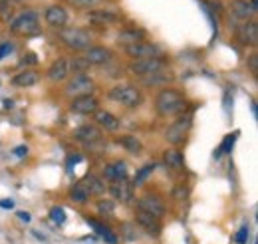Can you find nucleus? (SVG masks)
<instances>
[{
  "mask_svg": "<svg viewBox=\"0 0 258 244\" xmlns=\"http://www.w3.org/2000/svg\"><path fill=\"white\" fill-rule=\"evenodd\" d=\"M236 40L244 46H256L258 42V24L256 20H244L236 26Z\"/></svg>",
  "mask_w": 258,
  "mask_h": 244,
  "instance_id": "nucleus-12",
  "label": "nucleus"
},
{
  "mask_svg": "<svg viewBox=\"0 0 258 244\" xmlns=\"http://www.w3.org/2000/svg\"><path fill=\"white\" fill-rule=\"evenodd\" d=\"M78 161H82V155H72V157L68 159V171H72V165L78 163Z\"/></svg>",
  "mask_w": 258,
  "mask_h": 244,
  "instance_id": "nucleus-43",
  "label": "nucleus"
},
{
  "mask_svg": "<svg viewBox=\"0 0 258 244\" xmlns=\"http://www.w3.org/2000/svg\"><path fill=\"white\" fill-rule=\"evenodd\" d=\"M145 32L137 30V28H125L117 34V42L121 46H131V44H137V42H145Z\"/></svg>",
  "mask_w": 258,
  "mask_h": 244,
  "instance_id": "nucleus-25",
  "label": "nucleus"
},
{
  "mask_svg": "<svg viewBox=\"0 0 258 244\" xmlns=\"http://www.w3.org/2000/svg\"><path fill=\"white\" fill-rule=\"evenodd\" d=\"M6 2H14V0H0V4H6Z\"/></svg>",
  "mask_w": 258,
  "mask_h": 244,
  "instance_id": "nucleus-48",
  "label": "nucleus"
},
{
  "mask_svg": "<svg viewBox=\"0 0 258 244\" xmlns=\"http://www.w3.org/2000/svg\"><path fill=\"white\" fill-rule=\"evenodd\" d=\"M70 74V62L66 58H58L50 64V68L46 70V76L50 78V82L58 84V82H64Z\"/></svg>",
  "mask_w": 258,
  "mask_h": 244,
  "instance_id": "nucleus-17",
  "label": "nucleus"
},
{
  "mask_svg": "<svg viewBox=\"0 0 258 244\" xmlns=\"http://www.w3.org/2000/svg\"><path fill=\"white\" fill-rule=\"evenodd\" d=\"M103 181H119V179H127V163L125 161H113L109 165H105L103 169Z\"/></svg>",
  "mask_w": 258,
  "mask_h": 244,
  "instance_id": "nucleus-19",
  "label": "nucleus"
},
{
  "mask_svg": "<svg viewBox=\"0 0 258 244\" xmlns=\"http://www.w3.org/2000/svg\"><path fill=\"white\" fill-rule=\"evenodd\" d=\"M238 133H240V131H232V133H228V135H226L225 139L221 141V145H219V147L215 149V153H213V155H215V159H219V157H223L225 153L232 151V147H234V143H236V139H238Z\"/></svg>",
  "mask_w": 258,
  "mask_h": 244,
  "instance_id": "nucleus-28",
  "label": "nucleus"
},
{
  "mask_svg": "<svg viewBox=\"0 0 258 244\" xmlns=\"http://www.w3.org/2000/svg\"><path fill=\"white\" fill-rule=\"evenodd\" d=\"M96 209L101 216H113V213H115V201L103 197V199H99L96 203Z\"/></svg>",
  "mask_w": 258,
  "mask_h": 244,
  "instance_id": "nucleus-31",
  "label": "nucleus"
},
{
  "mask_svg": "<svg viewBox=\"0 0 258 244\" xmlns=\"http://www.w3.org/2000/svg\"><path fill=\"white\" fill-rule=\"evenodd\" d=\"M50 218L56 222V224H64L66 222V211L62 207H54L52 211H50Z\"/></svg>",
  "mask_w": 258,
  "mask_h": 244,
  "instance_id": "nucleus-35",
  "label": "nucleus"
},
{
  "mask_svg": "<svg viewBox=\"0 0 258 244\" xmlns=\"http://www.w3.org/2000/svg\"><path fill=\"white\" fill-rule=\"evenodd\" d=\"M246 66H248V70H250L252 74H256L258 72V54H250L248 60H246Z\"/></svg>",
  "mask_w": 258,
  "mask_h": 244,
  "instance_id": "nucleus-39",
  "label": "nucleus"
},
{
  "mask_svg": "<svg viewBox=\"0 0 258 244\" xmlns=\"http://www.w3.org/2000/svg\"><path fill=\"white\" fill-rule=\"evenodd\" d=\"M107 95H109L111 101H115V103H119V105H123L127 109H135V107H139L143 103V93L139 92L135 86H131V84L113 86Z\"/></svg>",
  "mask_w": 258,
  "mask_h": 244,
  "instance_id": "nucleus-2",
  "label": "nucleus"
},
{
  "mask_svg": "<svg viewBox=\"0 0 258 244\" xmlns=\"http://www.w3.org/2000/svg\"><path fill=\"white\" fill-rule=\"evenodd\" d=\"M88 18L94 20V22H99V24H115V22H119V14L113 12V10H105V8H101V10H90L88 12Z\"/></svg>",
  "mask_w": 258,
  "mask_h": 244,
  "instance_id": "nucleus-23",
  "label": "nucleus"
},
{
  "mask_svg": "<svg viewBox=\"0 0 258 244\" xmlns=\"http://www.w3.org/2000/svg\"><path fill=\"white\" fill-rule=\"evenodd\" d=\"M137 209L143 211V213L153 214V216L159 218V220H161L163 216H165V213H167L165 203H163L159 197H155V195H141V197L137 199Z\"/></svg>",
  "mask_w": 258,
  "mask_h": 244,
  "instance_id": "nucleus-9",
  "label": "nucleus"
},
{
  "mask_svg": "<svg viewBox=\"0 0 258 244\" xmlns=\"http://www.w3.org/2000/svg\"><path fill=\"white\" fill-rule=\"evenodd\" d=\"M12 50H14V44H12V42H2V44H0V62L4 60Z\"/></svg>",
  "mask_w": 258,
  "mask_h": 244,
  "instance_id": "nucleus-38",
  "label": "nucleus"
},
{
  "mask_svg": "<svg viewBox=\"0 0 258 244\" xmlns=\"http://www.w3.org/2000/svg\"><path fill=\"white\" fill-rule=\"evenodd\" d=\"M14 155H16V157H26V155H28V147H26V145L16 147V149H14Z\"/></svg>",
  "mask_w": 258,
  "mask_h": 244,
  "instance_id": "nucleus-42",
  "label": "nucleus"
},
{
  "mask_svg": "<svg viewBox=\"0 0 258 244\" xmlns=\"http://www.w3.org/2000/svg\"><path fill=\"white\" fill-rule=\"evenodd\" d=\"M12 105H14V103H12L10 99H6V101H4V107H12Z\"/></svg>",
  "mask_w": 258,
  "mask_h": 244,
  "instance_id": "nucleus-47",
  "label": "nucleus"
},
{
  "mask_svg": "<svg viewBox=\"0 0 258 244\" xmlns=\"http://www.w3.org/2000/svg\"><path fill=\"white\" fill-rule=\"evenodd\" d=\"M99 109V101L94 95H82V97H74L70 103V111L80 113V115H94Z\"/></svg>",
  "mask_w": 258,
  "mask_h": 244,
  "instance_id": "nucleus-11",
  "label": "nucleus"
},
{
  "mask_svg": "<svg viewBox=\"0 0 258 244\" xmlns=\"http://www.w3.org/2000/svg\"><path fill=\"white\" fill-rule=\"evenodd\" d=\"M86 222H88V224H90V226L96 230L99 236H101L103 232H107V230H109V228H107L103 222H99V220H97V218H94V216H86Z\"/></svg>",
  "mask_w": 258,
  "mask_h": 244,
  "instance_id": "nucleus-34",
  "label": "nucleus"
},
{
  "mask_svg": "<svg viewBox=\"0 0 258 244\" xmlns=\"http://www.w3.org/2000/svg\"><path fill=\"white\" fill-rule=\"evenodd\" d=\"M38 82H40V74L34 72V70H24V72H20L12 78L14 88H34Z\"/></svg>",
  "mask_w": 258,
  "mask_h": 244,
  "instance_id": "nucleus-21",
  "label": "nucleus"
},
{
  "mask_svg": "<svg viewBox=\"0 0 258 244\" xmlns=\"http://www.w3.org/2000/svg\"><path fill=\"white\" fill-rule=\"evenodd\" d=\"M107 191L111 195V201H117V203H123V205L133 201V185L129 183L127 179L111 181L107 185Z\"/></svg>",
  "mask_w": 258,
  "mask_h": 244,
  "instance_id": "nucleus-10",
  "label": "nucleus"
},
{
  "mask_svg": "<svg viewBox=\"0 0 258 244\" xmlns=\"http://www.w3.org/2000/svg\"><path fill=\"white\" fill-rule=\"evenodd\" d=\"M139 80H141L143 86H147V88H153V86H167V84L173 82V74H171L169 70H165V72H155V74H151V76H143V78H139Z\"/></svg>",
  "mask_w": 258,
  "mask_h": 244,
  "instance_id": "nucleus-22",
  "label": "nucleus"
},
{
  "mask_svg": "<svg viewBox=\"0 0 258 244\" xmlns=\"http://www.w3.org/2000/svg\"><path fill=\"white\" fill-rule=\"evenodd\" d=\"M234 242L236 244H246L248 242V226H242L236 234H234Z\"/></svg>",
  "mask_w": 258,
  "mask_h": 244,
  "instance_id": "nucleus-37",
  "label": "nucleus"
},
{
  "mask_svg": "<svg viewBox=\"0 0 258 244\" xmlns=\"http://www.w3.org/2000/svg\"><path fill=\"white\" fill-rule=\"evenodd\" d=\"M125 54L131 60H147V58H161V50L151 42H137L131 46H123Z\"/></svg>",
  "mask_w": 258,
  "mask_h": 244,
  "instance_id": "nucleus-8",
  "label": "nucleus"
},
{
  "mask_svg": "<svg viewBox=\"0 0 258 244\" xmlns=\"http://www.w3.org/2000/svg\"><path fill=\"white\" fill-rule=\"evenodd\" d=\"M90 199H92V195H90V191L86 189V185L82 183V181L76 183L70 189V201H72V203L86 205V203H90Z\"/></svg>",
  "mask_w": 258,
  "mask_h": 244,
  "instance_id": "nucleus-27",
  "label": "nucleus"
},
{
  "mask_svg": "<svg viewBox=\"0 0 258 244\" xmlns=\"http://www.w3.org/2000/svg\"><path fill=\"white\" fill-rule=\"evenodd\" d=\"M101 238H103V240H105L107 244H119V238H117V234H113L111 230L103 232V234H101Z\"/></svg>",
  "mask_w": 258,
  "mask_h": 244,
  "instance_id": "nucleus-40",
  "label": "nucleus"
},
{
  "mask_svg": "<svg viewBox=\"0 0 258 244\" xmlns=\"http://www.w3.org/2000/svg\"><path fill=\"white\" fill-rule=\"evenodd\" d=\"M117 141H119V145H121L125 151L131 153V155H139L141 149H143L141 141H139L137 137H133V135H123V137H119Z\"/></svg>",
  "mask_w": 258,
  "mask_h": 244,
  "instance_id": "nucleus-30",
  "label": "nucleus"
},
{
  "mask_svg": "<svg viewBox=\"0 0 258 244\" xmlns=\"http://www.w3.org/2000/svg\"><path fill=\"white\" fill-rule=\"evenodd\" d=\"M44 20H46V24L52 26V28H66V24H68V12H66L62 6L52 4V6L46 8Z\"/></svg>",
  "mask_w": 258,
  "mask_h": 244,
  "instance_id": "nucleus-16",
  "label": "nucleus"
},
{
  "mask_svg": "<svg viewBox=\"0 0 258 244\" xmlns=\"http://www.w3.org/2000/svg\"><path fill=\"white\" fill-rule=\"evenodd\" d=\"M74 139L80 141V143L90 145V143H96V141L101 139V133H99V129H97L96 125L86 123V125H80V127L74 131Z\"/></svg>",
  "mask_w": 258,
  "mask_h": 244,
  "instance_id": "nucleus-18",
  "label": "nucleus"
},
{
  "mask_svg": "<svg viewBox=\"0 0 258 244\" xmlns=\"http://www.w3.org/2000/svg\"><path fill=\"white\" fill-rule=\"evenodd\" d=\"M84 60L88 62L90 66H101V64H107L113 58V52L105 46H90L88 50H84Z\"/></svg>",
  "mask_w": 258,
  "mask_h": 244,
  "instance_id": "nucleus-15",
  "label": "nucleus"
},
{
  "mask_svg": "<svg viewBox=\"0 0 258 244\" xmlns=\"http://www.w3.org/2000/svg\"><path fill=\"white\" fill-rule=\"evenodd\" d=\"M94 121H96L99 127H103L105 131H117V129L121 127L119 119H117L113 113L105 111V109H97L96 113H94Z\"/></svg>",
  "mask_w": 258,
  "mask_h": 244,
  "instance_id": "nucleus-20",
  "label": "nucleus"
},
{
  "mask_svg": "<svg viewBox=\"0 0 258 244\" xmlns=\"http://www.w3.org/2000/svg\"><path fill=\"white\" fill-rule=\"evenodd\" d=\"M258 4L256 0H232L230 2V14L236 20H252V16L256 14Z\"/></svg>",
  "mask_w": 258,
  "mask_h": 244,
  "instance_id": "nucleus-13",
  "label": "nucleus"
},
{
  "mask_svg": "<svg viewBox=\"0 0 258 244\" xmlns=\"http://www.w3.org/2000/svg\"><path fill=\"white\" fill-rule=\"evenodd\" d=\"M187 105H189L187 95L179 90H173V88H165L155 97V109L161 117L181 115V113H185Z\"/></svg>",
  "mask_w": 258,
  "mask_h": 244,
  "instance_id": "nucleus-1",
  "label": "nucleus"
},
{
  "mask_svg": "<svg viewBox=\"0 0 258 244\" xmlns=\"http://www.w3.org/2000/svg\"><path fill=\"white\" fill-rule=\"evenodd\" d=\"M191 127H193V115H191V113H181V117H179L177 121L171 123V125L167 127L165 139H167L169 143H173V145H179V143H183V141L187 139Z\"/></svg>",
  "mask_w": 258,
  "mask_h": 244,
  "instance_id": "nucleus-4",
  "label": "nucleus"
},
{
  "mask_svg": "<svg viewBox=\"0 0 258 244\" xmlns=\"http://www.w3.org/2000/svg\"><path fill=\"white\" fill-rule=\"evenodd\" d=\"M82 183L86 185V189L90 191L92 197H101V195L107 191V183H105L101 177H96V175H88Z\"/></svg>",
  "mask_w": 258,
  "mask_h": 244,
  "instance_id": "nucleus-26",
  "label": "nucleus"
},
{
  "mask_svg": "<svg viewBox=\"0 0 258 244\" xmlns=\"http://www.w3.org/2000/svg\"><path fill=\"white\" fill-rule=\"evenodd\" d=\"M135 224L139 226V228H143L147 234H151V236H159L161 234V220L159 218H155L153 214L149 213H143V211H135Z\"/></svg>",
  "mask_w": 258,
  "mask_h": 244,
  "instance_id": "nucleus-14",
  "label": "nucleus"
},
{
  "mask_svg": "<svg viewBox=\"0 0 258 244\" xmlns=\"http://www.w3.org/2000/svg\"><path fill=\"white\" fill-rule=\"evenodd\" d=\"M10 30L14 34H20V36H36L40 32V18L38 14L28 10V12H22L20 16H16L12 22H10Z\"/></svg>",
  "mask_w": 258,
  "mask_h": 244,
  "instance_id": "nucleus-5",
  "label": "nucleus"
},
{
  "mask_svg": "<svg viewBox=\"0 0 258 244\" xmlns=\"http://www.w3.org/2000/svg\"><path fill=\"white\" fill-rule=\"evenodd\" d=\"M173 197H175L177 201H185V199H187V189H185V187H177V189L173 191Z\"/></svg>",
  "mask_w": 258,
  "mask_h": 244,
  "instance_id": "nucleus-41",
  "label": "nucleus"
},
{
  "mask_svg": "<svg viewBox=\"0 0 258 244\" xmlns=\"http://www.w3.org/2000/svg\"><path fill=\"white\" fill-rule=\"evenodd\" d=\"M96 90L94 80L88 74H76L68 84H66L64 92L68 97H82V95H92V92Z\"/></svg>",
  "mask_w": 258,
  "mask_h": 244,
  "instance_id": "nucleus-7",
  "label": "nucleus"
},
{
  "mask_svg": "<svg viewBox=\"0 0 258 244\" xmlns=\"http://www.w3.org/2000/svg\"><path fill=\"white\" fill-rule=\"evenodd\" d=\"M163 163L173 169V171H183L185 169V159H183V153L177 151V149H167L163 153Z\"/></svg>",
  "mask_w": 258,
  "mask_h": 244,
  "instance_id": "nucleus-24",
  "label": "nucleus"
},
{
  "mask_svg": "<svg viewBox=\"0 0 258 244\" xmlns=\"http://www.w3.org/2000/svg\"><path fill=\"white\" fill-rule=\"evenodd\" d=\"M22 64H36V56H32V54H30V56H24V58H22Z\"/></svg>",
  "mask_w": 258,
  "mask_h": 244,
  "instance_id": "nucleus-46",
  "label": "nucleus"
},
{
  "mask_svg": "<svg viewBox=\"0 0 258 244\" xmlns=\"http://www.w3.org/2000/svg\"><path fill=\"white\" fill-rule=\"evenodd\" d=\"M66 2L76 8H92V6H97L101 0H66Z\"/></svg>",
  "mask_w": 258,
  "mask_h": 244,
  "instance_id": "nucleus-36",
  "label": "nucleus"
},
{
  "mask_svg": "<svg viewBox=\"0 0 258 244\" xmlns=\"http://www.w3.org/2000/svg\"><path fill=\"white\" fill-rule=\"evenodd\" d=\"M60 42L70 50H88L92 46V34L84 28H62L58 34Z\"/></svg>",
  "mask_w": 258,
  "mask_h": 244,
  "instance_id": "nucleus-3",
  "label": "nucleus"
},
{
  "mask_svg": "<svg viewBox=\"0 0 258 244\" xmlns=\"http://www.w3.org/2000/svg\"><path fill=\"white\" fill-rule=\"evenodd\" d=\"M0 209H14V201H8V199H2L0 201Z\"/></svg>",
  "mask_w": 258,
  "mask_h": 244,
  "instance_id": "nucleus-44",
  "label": "nucleus"
},
{
  "mask_svg": "<svg viewBox=\"0 0 258 244\" xmlns=\"http://www.w3.org/2000/svg\"><path fill=\"white\" fill-rule=\"evenodd\" d=\"M121 232H123V240H127V242L137 238V226H133V224H127V222L121 224Z\"/></svg>",
  "mask_w": 258,
  "mask_h": 244,
  "instance_id": "nucleus-33",
  "label": "nucleus"
},
{
  "mask_svg": "<svg viewBox=\"0 0 258 244\" xmlns=\"http://www.w3.org/2000/svg\"><path fill=\"white\" fill-rule=\"evenodd\" d=\"M155 169H157V163H145L141 169H137V173H135V179H133V187H141V185L145 183L153 173H155Z\"/></svg>",
  "mask_w": 258,
  "mask_h": 244,
  "instance_id": "nucleus-29",
  "label": "nucleus"
},
{
  "mask_svg": "<svg viewBox=\"0 0 258 244\" xmlns=\"http://www.w3.org/2000/svg\"><path fill=\"white\" fill-rule=\"evenodd\" d=\"M90 68H92V66L84 60L82 56H80V58H74V60L70 62V72H76V74H86Z\"/></svg>",
  "mask_w": 258,
  "mask_h": 244,
  "instance_id": "nucleus-32",
  "label": "nucleus"
},
{
  "mask_svg": "<svg viewBox=\"0 0 258 244\" xmlns=\"http://www.w3.org/2000/svg\"><path fill=\"white\" fill-rule=\"evenodd\" d=\"M169 70V62L165 58H147V60H131L129 64V72L137 78H143V76H151L155 72H165Z\"/></svg>",
  "mask_w": 258,
  "mask_h": 244,
  "instance_id": "nucleus-6",
  "label": "nucleus"
},
{
  "mask_svg": "<svg viewBox=\"0 0 258 244\" xmlns=\"http://www.w3.org/2000/svg\"><path fill=\"white\" fill-rule=\"evenodd\" d=\"M18 218H20V220H26V222H30V218H32V216H30V213H26V211H18Z\"/></svg>",
  "mask_w": 258,
  "mask_h": 244,
  "instance_id": "nucleus-45",
  "label": "nucleus"
}]
</instances>
